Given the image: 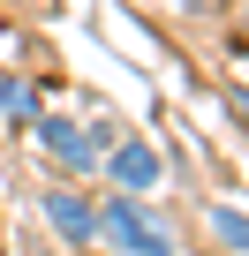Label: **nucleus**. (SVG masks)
Returning <instances> with one entry per match:
<instances>
[{"label": "nucleus", "mask_w": 249, "mask_h": 256, "mask_svg": "<svg viewBox=\"0 0 249 256\" xmlns=\"http://www.w3.org/2000/svg\"><path fill=\"white\" fill-rule=\"evenodd\" d=\"M98 241H113L121 256H174V234H166L136 196H113V204L98 211Z\"/></svg>", "instance_id": "nucleus-1"}, {"label": "nucleus", "mask_w": 249, "mask_h": 256, "mask_svg": "<svg viewBox=\"0 0 249 256\" xmlns=\"http://www.w3.org/2000/svg\"><path fill=\"white\" fill-rule=\"evenodd\" d=\"M38 128V144L61 158V166H98L106 151H113V128H83V120H61V113H46V120H31Z\"/></svg>", "instance_id": "nucleus-2"}, {"label": "nucleus", "mask_w": 249, "mask_h": 256, "mask_svg": "<svg viewBox=\"0 0 249 256\" xmlns=\"http://www.w3.org/2000/svg\"><path fill=\"white\" fill-rule=\"evenodd\" d=\"M106 174H113L121 196H144V188H159V151H151L144 136H129V144L106 151Z\"/></svg>", "instance_id": "nucleus-3"}, {"label": "nucleus", "mask_w": 249, "mask_h": 256, "mask_svg": "<svg viewBox=\"0 0 249 256\" xmlns=\"http://www.w3.org/2000/svg\"><path fill=\"white\" fill-rule=\"evenodd\" d=\"M46 218H53V226L68 234V241H83V248L98 241V211H91V204H83L76 188H53V196H46Z\"/></svg>", "instance_id": "nucleus-4"}, {"label": "nucleus", "mask_w": 249, "mask_h": 256, "mask_svg": "<svg viewBox=\"0 0 249 256\" xmlns=\"http://www.w3.org/2000/svg\"><path fill=\"white\" fill-rule=\"evenodd\" d=\"M211 234H219V248H241V256H249V211L211 204Z\"/></svg>", "instance_id": "nucleus-5"}, {"label": "nucleus", "mask_w": 249, "mask_h": 256, "mask_svg": "<svg viewBox=\"0 0 249 256\" xmlns=\"http://www.w3.org/2000/svg\"><path fill=\"white\" fill-rule=\"evenodd\" d=\"M0 113H16V120H38V90L8 76V83H0Z\"/></svg>", "instance_id": "nucleus-6"}, {"label": "nucleus", "mask_w": 249, "mask_h": 256, "mask_svg": "<svg viewBox=\"0 0 249 256\" xmlns=\"http://www.w3.org/2000/svg\"><path fill=\"white\" fill-rule=\"evenodd\" d=\"M226 113H234V120H241V128H249V90H241V83H234V90H226Z\"/></svg>", "instance_id": "nucleus-7"}]
</instances>
